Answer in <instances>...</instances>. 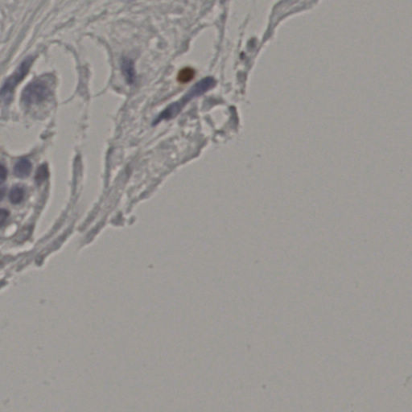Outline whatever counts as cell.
Listing matches in <instances>:
<instances>
[{"label":"cell","instance_id":"cell-8","mask_svg":"<svg viewBox=\"0 0 412 412\" xmlns=\"http://www.w3.org/2000/svg\"><path fill=\"white\" fill-rule=\"evenodd\" d=\"M48 175V173L47 166H40V167L38 168L37 173V176H36V179L38 183H40V182L44 181V180L47 178Z\"/></svg>","mask_w":412,"mask_h":412},{"label":"cell","instance_id":"cell-6","mask_svg":"<svg viewBox=\"0 0 412 412\" xmlns=\"http://www.w3.org/2000/svg\"><path fill=\"white\" fill-rule=\"evenodd\" d=\"M24 198V190L20 186H15L11 188L9 193V199L14 205H18L22 202Z\"/></svg>","mask_w":412,"mask_h":412},{"label":"cell","instance_id":"cell-2","mask_svg":"<svg viewBox=\"0 0 412 412\" xmlns=\"http://www.w3.org/2000/svg\"><path fill=\"white\" fill-rule=\"evenodd\" d=\"M53 85L52 76H40L27 85L23 91L21 100L27 106L43 103L52 94Z\"/></svg>","mask_w":412,"mask_h":412},{"label":"cell","instance_id":"cell-3","mask_svg":"<svg viewBox=\"0 0 412 412\" xmlns=\"http://www.w3.org/2000/svg\"><path fill=\"white\" fill-rule=\"evenodd\" d=\"M33 57H29L24 60L20 66L16 69L13 75L9 76L1 89V98L5 103H8L11 100L12 94L18 84L22 81L26 76L33 64Z\"/></svg>","mask_w":412,"mask_h":412},{"label":"cell","instance_id":"cell-4","mask_svg":"<svg viewBox=\"0 0 412 412\" xmlns=\"http://www.w3.org/2000/svg\"><path fill=\"white\" fill-rule=\"evenodd\" d=\"M32 171V163L29 159L22 158L18 160L14 168L15 176L20 178H25L30 174Z\"/></svg>","mask_w":412,"mask_h":412},{"label":"cell","instance_id":"cell-10","mask_svg":"<svg viewBox=\"0 0 412 412\" xmlns=\"http://www.w3.org/2000/svg\"><path fill=\"white\" fill-rule=\"evenodd\" d=\"M7 214H8V212L4 210H1V219H2L1 222H2V224L4 223L5 218H7Z\"/></svg>","mask_w":412,"mask_h":412},{"label":"cell","instance_id":"cell-9","mask_svg":"<svg viewBox=\"0 0 412 412\" xmlns=\"http://www.w3.org/2000/svg\"><path fill=\"white\" fill-rule=\"evenodd\" d=\"M7 174V169L5 168L4 165L2 164V165H1V173H0V177H1V181H2V182H3V181L6 180Z\"/></svg>","mask_w":412,"mask_h":412},{"label":"cell","instance_id":"cell-1","mask_svg":"<svg viewBox=\"0 0 412 412\" xmlns=\"http://www.w3.org/2000/svg\"><path fill=\"white\" fill-rule=\"evenodd\" d=\"M214 84H215V81L214 79L210 78V77L204 79L197 83L189 91L187 92L183 98L176 103H172L164 110V112H162L158 116L157 118L155 119L154 124H157L158 122H161L163 120L172 119L176 117L183 110L184 107H186V104L191 101V99L204 94L205 92L211 89Z\"/></svg>","mask_w":412,"mask_h":412},{"label":"cell","instance_id":"cell-7","mask_svg":"<svg viewBox=\"0 0 412 412\" xmlns=\"http://www.w3.org/2000/svg\"><path fill=\"white\" fill-rule=\"evenodd\" d=\"M194 70L190 68H185L183 70H181V72L178 75V81L181 83H187L191 81L193 76H194Z\"/></svg>","mask_w":412,"mask_h":412},{"label":"cell","instance_id":"cell-5","mask_svg":"<svg viewBox=\"0 0 412 412\" xmlns=\"http://www.w3.org/2000/svg\"><path fill=\"white\" fill-rule=\"evenodd\" d=\"M121 69H122V74L127 82L130 85H132L135 80V71L133 61L124 58L121 64Z\"/></svg>","mask_w":412,"mask_h":412}]
</instances>
